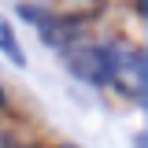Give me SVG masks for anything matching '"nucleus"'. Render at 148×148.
Listing matches in <instances>:
<instances>
[{"instance_id": "2", "label": "nucleus", "mask_w": 148, "mask_h": 148, "mask_svg": "<svg viewBox=\"0 0 148 148\" xmlns=\"http://www.w3.org/2000/svg\"><path fill=\"white\" fill-rule=\"evenodd\" d=\"M111 85L126 92V96H137L145 100V56L141 52H115V63H111Z\"/></svg>"}, {"instance_id": "4", "label": "nucleus", "mask_w": 148, "mask_h": 148, "mask_svg": "<svg viewBox=\"0 0 148 148\" xmlns=\"http://www.w3.org/2000/svg\"><path fill=\"white\" fill-rule=\"evenodd\" d=\"M0 48H4V56H8L15 67H26V52H22V45L15 41L11 22H8V18H0Z\"/></svg>"}, {"instance_id": "5", "label": "nucleus", "mask_w": 148, "mask_h": 148, "mask_svg": "<svg viewBox=\"0 0 148 148\" xmlns=\"http://www.w3.org/2000/svg\"><path fill=\"white\" fill-rule=\"evenodd\" d=\"M15 15H18V18H26V22H34V26H41V22L48 18V11H41V8H30V4H22Z\"/></svg>"}, {"instance_id": "6", "label": "nucleus", "mask_w": 148, "mask_h": 148, "mask_svg": "<svg viewBox=\"0 0 148 148\" xmlns=\"http://www.w3.org/2000/svg\"><path fill=\"white\" fill-rule=\"evenodd\" d=\"M0 108H4V85H0Z\"/></svg>"}, {"instance_id": "1", "label": "nucleus", "mask_w": 148, "mask_h": 148, "mask_svg": "<svg viewBox=\"0 0 148 148\" xmlns=\"http://www.w3.org/2000/svg\"><path fill=\"white\" fill-rule=\"evenodd\" d=\"M111 63H115V48L111 45H78L67 52V71L89 85H108L111 82Z\"/></svg>"}, {"instance_id": "3", "label": "nucleus", "mask_w": 148, "mask_h": 148, "mask_svg": "<svg viewBox=\"0 0 148 148\" xmlns=\"http://www.w3.org/2000/svg\"><path fill=\"white\" fill-rule=\"evenodd\" d=\"M37 30H41V41L52 45V48H67L74 41V34H78V26H74L71 18H56V15H48Z\"/></svg>"}, {"instance_id": "7", "label": "nucleus", "mask_w": 148, "mask_h": 148, "mask_svg": "<svg viewBox=\"0 0 148 148\" xmlns=\"http://www.w3.org/2000/svg\"><path fill=\"white\" fill-rule=\"evenodd\" d=\"M63 148H74V145H63Z\"/></svg>"}]
</instances>
